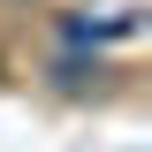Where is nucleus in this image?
<instances>
[{
    "instance_id": "1",
    "label": "nucleus",
    "mask_w": 152,
    "mask_h": 152,
    "mask_svg": "<svg viewBox=\"0 0 152 152\" xmlns=\"http://www.w3.org/2000/svg\"><path fill=\"white\" fill-rule=\"evenodd\" d=\"M8 8H31V0H8Z\"/></svg>"
}]
</instances>
